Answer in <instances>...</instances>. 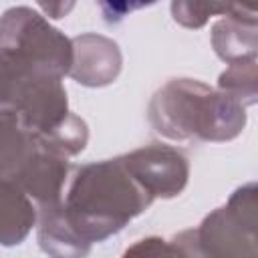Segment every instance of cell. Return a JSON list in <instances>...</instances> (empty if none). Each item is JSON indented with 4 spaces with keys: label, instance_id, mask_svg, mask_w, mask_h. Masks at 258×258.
Wrapping results in <instances>:
<instances>
[{
    "label": "cell",
    "instance_id": "3",
    "mask_svg": "<svg viewBox=\"0 0 258 258\" xmlns=\"http://www.w3.org/2000/svg\"><path fill=\"white\" fill-rule=\"evenodd\" d=\"M0 109L18 113L38 137H46L69 117L60 79L40 73L4 48H0Z\"/></svg>",
    "mask_w": 258,
    "mask_h": 258
},
{
    "label": "cell",
    "instance_id": "9",
    "mask_svg": "<svg viewBox=\"0 0 258 258\" xmlns=\"http://www.w3.org/2000/svg\"><path fill=\"white\" fill-rule=\"evenodd\" d=\"M38 147L40 139L24 119L14 111L0 109V175L14 179Z\"/></svg>",
    "mask_w": 258,
    "mask_h": 258
},
{
    "label": "cell",
    "instance_id": "14",
    "mask_svg": "<svg viewBox=\"0 0 258 258\" xmlns=\"http://www.w3.org/2000/svg\"><path fill=\"white\" fill-rule=\"evenodd\" d=\"M121 258H179V248L161 238H145L127 248Z\"/></svg>",
    "mask_w": 258,
    "mask_h": 258
},
{
    "label": "cell",
    "instance_id": "7",
    "mask_svg": "<svg viewBox=\"0 0 258 258\" xmlns=\"http://www.w3.org/2000/svg\"><path fill=\"white\" fill-rule=\"evenodd\" d=\"M121 69V52L117 44L105 36L85 34L73 40V64L69 75L89 87H103L117 79Z\"/></svg>",
    "mask_w": 258,
    "mask_h": 258
},
{
    "label": "cell",
    "instance_id": "13",
    "mask_svg": "<svg viewBox=\"0 0 258 258\" xmlns=\"http://www.w3.org/2000/svg\"><path fill=\"white\" fill-rule=\"evenodd\" d=\"M220 91L232 95L244 107L256 101V58L232 62L220 77Z\"/></svg>",
    "mask_w": 258,
    "mask_h": 258
},
{
    "label": "cell",
    "instance_id": "2",
    "mask_svg": "<svg viewBox=\"0 0 258 258\" xmlns=\"http://www.w3.org/2000/svg\"><path fill=\"white\" fill-rule=\"evenodd\" d=\"M149 121L171 141H226L244 129L246 111L240 101L220 89L214 91L194 79H173L153 95Z\"/></svg>",
    "mask_w": 258,
    "mask_h": 258
},
{
    "label": "cell",
    "instance_id": "10",
    "mask_svg": "<svg viewBox=\"0 0 258 258\" xmlns=\"http://www.w3.org/2000/svg\"><path fill=\"white\" fill-rule=\"evenodd\" d=\"M38 244L50 258H87L91 244H87L67 222L60 202L38 208Z\"/></svg>",
    "mask_w": 258,
    "mask_h": 258
},
{
    "label": "cell",
    "instance_id": "1",
    "mask_svg": "<svg viewBox=\"0 0 258 258\" xmlns=\"http://www.w3.org/2000/svg\"><path fill=\"white\" fill-rule=\"evenodd\" d=\"M151 202L149 191L115 157L79 167L60 206L71 228L93 244L117 234Z\"/></svg>",
    "mask_w": 258,
    "mask_h": 258
},
{
    "label": "cell",
    "instance_id": "4",
    "mask_svg": "<svg viewBox=\"0 0 258 258\" xmlns=\"http://www.w3.org/2000/svg\"><path fill=\"white\" fill-rule=\"evenodd\" d=\"M0 48L56 79L69 75L73 64V42L24 6L8 10L0 18Z\"/></svg>",
    "mask_w": 258,
    "mask_h": 258
},
{
    "label": "cell",
    "instance_id": "5",
    "mask_svg": "<svg viewBox=\"0 0 258 258\" xmlns=\"http://www.w3.org/2000/svg\"><path fill=\"white\" fill-rule=\"evenodd\" d=\"M256 210V185L236 189L228 206L218 208L191 230L200 252L208 258H258Z\"/></svg>",
    "mask_w": 258,
    "mask_h": 258
},
{
    "label": "cell",
    "instance_id": "12",
    "mask_svg": "<svg viewBox=\"0 0 258 258\" xmlns=\"http://www.w3.org/2000/svg\"><path fill=\"white\" fill-rule=\"evenodd\" d=\"M212 42L216 52L228 60H248L256 56V20H242L238 14L220 20L214 26Z\"/></svg>",
    "mask_w": 258,
    "mask_h": 258
},
{
    "label": "cell",
    "instance_id": "8",
    "mask_svg": "<svg viewBox=\"0 0 258 258\" xmlns=\"http://www.w3.org/2000/svg\"><path fill=\"white\" fill-rule=\"evenodd\" d=\"M67 173H69L67 157L48 149L40 141L38 151L18 171V175L12 181H16L22 187V191L28 198H34L38 202V208H42L60 202Z\"/></svg>",
    "mask_w": 258,
    "mask_h": 258
},
{
    "label": "cell",
    "instance_id": "15",
    "mask_svg": "<svg viewBox=\"0 0 258 258\" xmlns=\"http://www.w3.org/2000/svg\"><path fill=\"white\" fill-rule=\"evenodd\" d=\"M171 242L179 248V258H208V256H206V254H202V252H200V248L196 246L194 236H191V230L181 232V234H179V236H175Z\"/></svg>",
    "mask_w": 258,
    "mask_h": 258
},
{
    "label": "cell",
    "instance_id": "11",
    "mask_svg": "<svg viewBox=\"0 0 258 258\" xmlns=\"http://www.w3.org/2000/svg\"><path fill=\"white\" fill-rule=\"evenodd\" d=\"M36 222V210L22 187L0 175V244H20Z\"/></svg>",
    "mask_w": 258,
    "mask_h": 258
},
{
    "label": "cell",
    "instance_id": "6",
    "mask_svg": "<svg viewBox=\"0 0 258 258\" xmlns=\"http://www.w3.org/2000/svg\"><path fill=\"white\" fill-rule=\"evenodd\" d=\"M121 161L153 200L173 198L187 183V159L183 153L169 145H147L121 155Z\"/></svg>",
    "mask_w": 258,
    "mask_h": 258
}]
</instances>
